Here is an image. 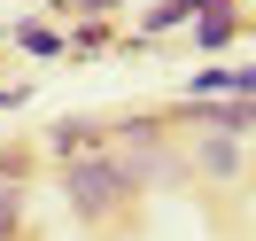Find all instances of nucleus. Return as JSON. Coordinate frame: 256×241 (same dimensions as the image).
I'll return each instance as SVG.
<instances>
[{
	"instance_id": "nucleus-1",
	"label": "nucleus",
	"mask_w": 256,
	"mask_h": 241,
	"mask_svg": "<svg viewBox=\"0 0 256 241\" xmlns=\"http://www.w3.org/2000/svg\"><path fill=\"white\" fill-rule=\"evenodd\" d=\"M124 194H132L124 163H109V156H78V163H70V202H78V210H116Z\"/></svg>"
},
{
	"instance_id": "nucleus-6",
	"label": "nucleus",
	"mask_w": 256,
	"mask_h": 241,
	"mask_svg": "<svg viewBox=\"0 0 256 241\" xmlns=\"http://www.w3.org/2000/svg\"><path fill=\"white\" fill-rule=\"evenodd\" d=\"M210 0H163L156 16H148V32H171V24H186V16H202Z\"/></svg>"
},
{
	"instance_id": "nucleus-5",
	"label": "nucleus",
	"mask_w": 256,
	"mask_h": 241,
	"mask_svg": "<svg viewBox=\"0 0 256 241\" xmlns=\"http://www.w3.org/2000/svg\"><path fill=\"white\" fill-rule=\"evenodd\" d=\"M202 171H218V179H225V171H240V148L225 140V132H218V140H202Z\"/></svg>"
},
{
	"instance_id": "nucleus-2",
	"label": "nucleus",
	"mask_w": 256,
	"mask_h": 241,
	"mask_svg": "<svg viewBox=\"0 0 256 241\" xmlns=\"http://www.w3.org/2000/svg\"><path fill=\"white\" fill-rule=\"evenodd\" d=\"M194 117L218 125L225 140H248V132H256V101H194Z\"/></svg>"
},
{
	"instance_id": "nucleus-7",
	"label": "nucleus",
	"mask_w": 256,
	"mask_h": 241,
	"mask_svg": "<svg viewBox=\"0 0 256 241\" xmlns=\"http://www.w3.org/2000/svg\"><path fill=\"white\" fill-rule=\"evenodd\" d=\"M225 39H233V8L210 0V8H202V47H225Z\"/></svg>"
},
{
	"instance_id": "nucleus-4",
	"label": "nucleus",
	"mask_w": 256,
	"mask_h": 241,
	"mask_svg": "<svg viewBox=\"0 0 256 241\" xmlns=\"http://www.w3.org/2000/svg\"><path fill=\"white\" fill-rule=\"evenodd\" d=\"M16 39L39 55V63H47V55H62V32H54V24H16Z\"/></svg>"
},
{
	"instance_id": "nucleus-8",
	"label": "nucleus",
	"mask_w": 256,
	"mask_h": 241,
	"mask_svg": "<svg viewBox=\"0 0 256 241\" xmlns=\"http://www.w3.org/2000/svg\"><path fill=\"white\" fill-rule=\"evenodd\" d=\"M16 225V187H0V233Z\"/></svg>"
},
{
	"instance_id": "nucleus-3",
	"label": "nucleus",
	"mask_w": 256,
	"mask_h": 241,
	"mask_svg": "<svg viewBox=\"0 0 256 241\" xmlns=\"http://www.w3.org/2000/svg\"><path fill=\"white\" fill-rule=\"evenodd\" d=\"M86 140H94V125H86V117H70V125H54V140H47V148L78 163V156H86Z\"/></svg>"
},
{
	"instance_id": "nucleus-9",
	"label": "nucleus",
	"mask_w": 256,
	"mask_h": 241,
	"mask_svg": "<svg viewBox=\"0 0 256 241\" xmlns=\"http://www.w3.org/2000/svg\"><path fill=\"white\" fill-rule=\"evenodd\" d=\"M47 8H70V0H47Z\"/></svg>"
}]
</instances>
